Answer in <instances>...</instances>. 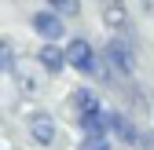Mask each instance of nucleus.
<instances>
[{"label": "nucleus", "instance_id": "6e6552de", "mask_svg": "<svg viewBox=\"0 0 154 150\" xmlns=\"http://www.w3.org/2000/svg\"><path fill=\"white\" fill-rule=\"evenodd\" d=\"M103 18L110 29H125L128 26V15H125V4L121 0H103Z\"/></svg>", "mask_w": 154, "mask_h": 150}, {"label": "nucleus", "instance_id": "1a4fd4ad", "mask_svg": "<svg viewBox=\"0 0 154 150\" xmlns=\"http://www.w3.org/2000/svg\"><path fill=\"white\" fill-rule=\"evenodd\" d=\"M37 59H41V66H44L48 73H59V70L66 66V51H59L55 44H44V48H41V55H37Z\"/></svg>", "mask_w": 154, "mask_h": 150}, {"label": "nucleus", "instance_id": "9b49d317", "mask_svg": "<svg viewBox=\"0 0 154 150\" xmlns=\"http://www.w3.org/2000/svg\"><path fill=\"white\" fill-rule=\"evenodd\" d=\"M81 150H110V139L106 136H85L81 139Z\"/></svg>", "mask_w": 154, "mask_h": 150}, {"label": "nucleus", "instance_id": "20e7f679", "mask_svg": "<svg viewBox=\"0 0 154 150\" xmlns=\"http://www.w3.org/2000/svg\"><path fill=\"white\" fill-rule=\"evenodd\" d=\"M106 121H110V136H118L121 143H140V128L132 124V117L128 114H118V110H114V114H106Z\"/></svg>", "mask_w": 154, "mask_h": 150}, {"label": "nucleus", "instance_id": "0eeeda50", "mask_svg": "<svg viewBox=\"0 0 154 150\" xmlns=\"http://www.w3.org/2000/svg\"><path fill=\"white\" fill-rule=\"evenodd\" d=\"M73 110H77V117L81 114H99L103 103H99V95H95L92 88H77L73 92Z\"/></svg>", "mask_w": 154, "mask_h": 150}, {"label": "nucleus", "instance_id": "39448f33", "mask_svg": "<svg viewBox=\"0 0 154 150\" xmlns=\"http://www.w3.org/2000/svg\"><path fill=\"white\" fill-rule=\"evenodd\" d=\"M29 132H33L37 143L48 146V143H55V121H51L48 114H33V117H29Z\"/></svg>", "mask_w": 154, "mask_h": 150}, {"label": "nucleus", "instance_id": "ddd939ff", "mask_svg": "<svg viewBox=\"0 0 154 150\" xmlns=\"http://www.w3.org/2000/svg\"><path fill=\"white\" fill-rule=\"evenodd\" d=\"M140 146H143V150H154V128L140 132Z\"/></svg>", "mask_w": 154, "mask_h": 150}, {"label": "nucleus", "instance_id": "423d86ee", "mask_svg": "<svg viewBox=\"0 0 154 150\" xmlns=\"http://www.w3.org/2000/svg\"><path fill=\"white\" fill-rule=\"evenodd\" d=\"M77 124H81L85 136H106V132H110L106 110H99V114H81V117H77Z\"/></svg>", "mask_w": 154, "mask_h": 150}, {"label": "nucleus", "instance_id": "9d476101", "mask_svg": "<svg viewBox=\"0 0 154 150\" xmlns=\"http://www.w3.org/2000/svg\"><path fill=\"white\" fill-rule=\"evenodd\" d=\"M55 15H81V0H48Z\"/></svg>", "mask_w": 154, "mask_h": 150}, {"label": "nucleus", "instance_id": "f03ea898", "mask_svg": "<svg viewBox=\"0 0 154 150\" xmlns=\"http://www.w3.org/2000/svg\"><path fill=\"white\" fill-rule=\"evenodd\" d=\"M66 62H70L77 73H85V77H99V73H103L99 59H95V48L85 40V37H73V40H70V48H66Z\"/></svg>", "mask_w": 154, "mask_h": 150}, {"label": "nucleus", "instance_id": "f257e3e1", "mask_svg": "<svg viewBox=\"0 0 154 150\" xmlns=\"http://www.w3.org/2000/svg\"><path fill=\"white\" fill-rule=\"evenodd\" d=\"M103 77H114V81H128L136 73V55H132V44L125 37H110L106 48H103Z\"/></svg>", "mask_w": 154, "mask_h": 150}, {"label": "nucleus", "instance_id": "7ed1b4c3", "mask_svg": "<svg viewBox=\"0 0 154 150\" xmlns=\"http://www.w3.org/2000/svg\"><path fill=\"white\" fill-rule=\"evenodd\" d=\"M33 29L41 33L48 44H55V40L66 33V29H63V15H55V11H37V15H33Z\"/></svg>", "mask_w": 154, "mask_h": 150}, {"label": "nucleus", "instance_id": "f8f14e48", "mask_svg": "<svg viewBox=\"0 0 154 150\" xmlns=\"http://www.w3.org/2000/svg\"><path fill=\"white\" fill-rule=\"evenodd\" d=\"M0 66H4V70H15V51H11L8 40H0Z\"/></svg>", "mask_w": 154, "mask_h": 150}]
</instances>
